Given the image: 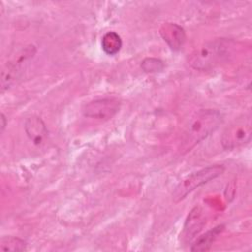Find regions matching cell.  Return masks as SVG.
Instances as JSON below:
<instances>
[{
    "label": "cell",
    "instance_id": "cell-1",
    "mask_svg": "<svg viewBox=\"0 0 252 252\" xmlns=\"http://www.w3.org/2000/svg\"><path fill=\"white\" fill-rule=\"evenodd\" d=\"M222 123V115L216 109H200L188 120L179 144L182 155L190 152L196 145L214 133Z\"/></svg>",
    "mask_w": 252,
    "mask_h": 252
},
{
    "label": "cell",
    "instance_id": "cell-2",
    "mask_svg": "<svg viewBox=\"0 0 252 252\" xmlns=\"http://www.w3.org/2000/svg\"><path fill=\"white\" fill-rule=\"evenodd\" d=\"M233 42L225 38H218L204 43L195 49L189 57L190 66L198 71H209L228 58Z\"/></svg>",
    "mask_w": 252,
    "mask_h": 252
},
{
    "label": "cell",
    "instance_id": "cell-3",
    "mask_svg": "<svg viewBox=\"0 0 252 252\" xmlns=\"http://www.w3.org/2000/svg\"><path fill=\"white\" fill-rule=\"evenodd\" d=\"M224 171V166L221 164H216L202 168L185 178H183L175 187L172 193V199L175 203H178L185 199L188 194L193 192L200 186L210 182L220 176Z\"/></svg>",
    "mask_w": 252,
    "mask_h": 252
},
{
    "label": "cell",
    "instance_id": "cell-4",
    "mask_svg": "<svg viewBox=\"0 0 252 252\" xmlns=\"http://www.w3.org/2000/svg\"><path fill=\"white\" fill-rule=\"evenodd\" d=\"M252 136V118L244 114L235 118L222 132L220 143L224 150L232 151L247 145Z\"/></svg>",
    "mask_w": 252,
    "mask_h": 252
},
{
    "label": "cell",
    "instance_id": "cell-5",
    "mask_svg": "<svg viewBox=\"0 0 252 252\" xmlns=\"http://www.w3.org/2000/svg\"><path fill=\"white\" fill-rule=\"evenodd\" d=\"M121 102L115 97H104L92 100L83 108L86 117L97 120H109L120 109Z\"/></svg>",
    "mask_w": 252,
    "mask_h": 252
},
{
    "label": "cell",
    "instance_id": "cell-6",
    "mask_svg": "<svg viewBox=\"0 0 252 252\" xmlns=\"http://www.w3.org/2000/svg\"><path fill=\"white\" fill-rule=\"evenodd\" d=\"M35 53L34 46H28L23 50V52L18 56L17 60L11 61L6 64V66L2 70L1 76V86L2 91L11 87L19 78L22 70L23 62L27 61L29 58L32 57Z\"/></svg>",
    "mask_w": 252,
    "mask_h": 252
},
{
    "label": "cell",
    "instance_id": "cell-7",
    "mask_svg": "<svg viewBox=\"0 0 252 252\" xmlns=\"http://www.w3.org/2000/svg\"><path fill=\"white\" fill-rule=\"evenodd\" d=\"M159 34L170 49L174 51L180 50L186 40L184 29L175 23H164L159 29Z\"/></svg>",
    "mask_w": 252,
    "mask_h": 252
},
{
    "label": "cell",
    "instance_id": "cell-8",
    "mask_svg": "<svg viewBox=\"0 0 252 252\" xmlns=\"http://www.w3.org/2000/svg\"><path fill=\"white\" fill-rule=\"evenodd\" d=\"M24 128L28 138L36 146L41 145L48 134L47 128L42 119L35 115L30 116L26 119Z\"/></svg>",
    "mask_w": 252,
    "mask_h": 252
},
{
    "label": "cell",
    "instance_id": "cell-9",
    "mask_svg": "<svg viewBox=\"0 0 252 252\" xmlns=\"http://www.w3.org/2000/svg\"><path fill=\"white\" fill-rule=\"evenodd\" d=\"M205 220L203 218L201 209L199 207L194 208L188 216V220H186V224L184 226L185 237L187 239H192L194 235L202 229Z\"/></svg>",
    "mask_w": 252,
    "mask_h": 252
},
{
    "label": "cell",
    "instance_id": "cell-10",
    "mask_svg": "<svg viewBox=\"0 0 252 252\" xmlns=\"http://www.w3.org/2000/svg\"><path fill=\"white\" fill-rule=\"evenodd\" d=\"M222 230L223 225H218L213 229L207 231L196 239V241L192 244L190 250L194 252H204L210 250L213 242L217 239V237Z\"/></svg>",
    "mask_w": 252,
    "mask_h": 252
},
{
    "label": "cell",
    "instance_id": "cell-11",
    "mask_svg": "<svg viewBox=\"0 0 252 252\" xmlns=\"http://www.w3.org/2000/svg\"><path fill=\"white\" fill-rule=\"evenodd\" d=\"M101 47L107 55H116L122 47V39L117 32H107L101 38Z\"/></svg>",
    "mask_w": 252,
    "mask_h": 252
},
{
    "label": "cell",
    "instance_id": "cell-12",
    "mask_svg": "<svg viewBox=\"0 0 252 252\" xmlns=\"http://www.w3.org/2000/svg\"><path fill=\"white\" fill-rule=\"evenodd\" d=\"M28 243L16 236H4L0 241V249L2 251H25Z\"/></svg>",
    "mask_w": 252,
    "mask_h": 252
},
{
    "label": "cell",
    "instance_id": "cell-13",
    "mask_svg": "<svg viewBox=\"0 0 252 252\" xmlns=\"http://www.w3.org/2000/svg\"><path fill=\"white\" fill-rule=\"evenodd\" d=\"M141 67L147 73H157L160 72L163 69L164 64L160 59L151 57L144 59L141 64Z\"/></svg>",
    "mask_w": 252,
    "mask_h": 252
},
{
    "label": "cell",
    "instance_id": "cell-14",
    "mask_svg": "<svg viewBox=\"0 0 252 252\" xmlns=\"http://www.w3.org/2000/svg\"><path fill=\"white\" fill-rule=\"evenodd\" d=\"M6 124H7L6 116L4 115V113H1V132L4 131V129L6 127Z\"/></svg>",
    "mask_w": 252,
    "mask_h": 252
}]
</instances>
